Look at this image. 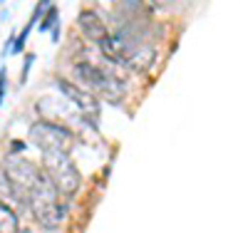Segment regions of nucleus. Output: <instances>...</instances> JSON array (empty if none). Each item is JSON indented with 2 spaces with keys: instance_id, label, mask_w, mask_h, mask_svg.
I'll return each mask as SVG.
<instances>
[{
  "instance_id": "obj_1",
  "label": "nucleus",
  "mask_w": 248,
  "mask_h": 233,
  "mask_svg": "<svg viewBox=\"0 0 248 233\" xmlns=\"http://www.w3.org/2000/svg\"><path fill=\"white\" fill-rule=\"evenodd\" d=\"M105 57H109L117 65L127 67V70H137V72H147L152 67V62L156 57V52L152 47H141V45H132V42L119 35V32H109L105 40L99 42Z\"/></svg>"
},
{
  "instance_id": "obj_2",
  "label": "nucleus",
  "mask_w": 248,
  "mask_h": 233,
  "mask_svg": "<svg viewBox=\"0 0 248 233\" xmlns=\"http://www.w3.org/2000/svg\"><path fill=\"white\" fill-rule=\"evenodd\" d=\"M28 206L32 211L35 221L45 228H57L62 223V218H65V206L60 201V191L55 188V184L50 181L47 174L40 179V184L30 191Z\"/></svg>"
},
{
  "instance_id": "obj_3",
  "label": "nucleus",
  "mask_w": 248,
  "mask_h": 233,
  "mask_svg": "<svg viewBox=\"0 0 248 233\" xmlns=\"http://www.w3.org/2000/svg\"><path fill=\"white\" fill-rule=\"evenodd\" d=\"M43 169L62 196H72L79 188V171L67 152H43Z\"/></svg>"
},
{
  "instance_id": "obj_4",
  "label": "nucleus",
  "mask_w": 248,
  "mask_h": 233,
  "mask_svg": "<svg viewBox=\"0 0 248 233\" xmlns=\"http://www.w3.org/2000/svg\"><path fill=\"white\" fill-rule=\"evenodd\" d=\"M3 169H5V179H8V184H10V188H13V194H15L20 201H25V203H28L30 191L40 184V179L45 176V171H40L32 161L17 156V154L5 156Z\"/></svg>"
},
{
  "instance_id": "obj_5",
  "label": "nucleus",
  "mask_w": 248,
  "mask_h": 233,
  "mask_svg": "<svg viewBox=\"0 0 248 233\" xmlns=\"http://www.w3.org/2000/svg\"><path fill=\"white\" fill-rule=\"evenodd\" d=\"M75 75L85 84H90L99 97H105V99H109L114 104H119L124 99V84H122V79L114 77V75H107L105 70L90 65V62H77V65H75Z\"/></svg>"
},
{
  "instance_id": "obj_6",
  "label": "nucleus",
  "mask_w": 248,
  "mask_h": 233,
  "mask_svg": "<svg viewBox=\"0 0 248 233\" xmlns=\"http://www.w3.org/2000/svg\"><path fill=\"white\" fill-rule=\"evenodd\" d=\"M30 139L43 152H67L72 146V134L50 122H37L30 126Z\"/></svg>"
},
{
  "instance_id": "obj_7",
  "label": "nucleus",
  "mask_w": 248,
  "mask_h": 233,
  "mask_svg": "<svg viewBox=\"0 0 248 233\" xmlns=\"http://www.w3.org/2000/svg\"><path fill=\"white\" fill-rule=\"evenodd\" d=\"M57 87H60V92L65 94L70 102L77 104L79 112L85 114V117H90V119H97L99 117V99H97V94L75 87V84L67 82V79H57Z\"/></svg>"
},
{
  "instance_id": "obj_8",
  "label": "nucleus",
  "mask_w": 248,
  "mask_h": 233,
  "mask_svg": "<svg viewBox=\"0 0 248 233\" xmlns=\"http://www.w3.org/2000/svg\"><path fill=\"white\" fill-rule=\"evenodd\" d=\"M77 23H79V30L85 32L90 40H94L97 45H99V42H102V40H105V37L109 35L107 25L102 23V17H99L97 13H92V10H82Z\"/></svg>"
},
{
  "instance_id": "obj_9",
  "label": "nucleus",
  "mask_w": 248,
  "mask_h": 233,
  "mask_svg": "<svg viewBox=\"0 0 248 233\" xmlns=\"http://www.w3.org/2000/svg\"><path fill=\"white\" fill-rule=\"evenodd\" d=\"M17 231H20V223H17L15 211L5 201H0V233H17Z\"/></svg>"
},
{
  "instance_id": "obj_10",
  "label": "nucleus",
  "mask_w": 248,
  "mask_h": 233,
  "mask_svg": "<svg viewBox=\"0 0 248 233\" xmlns=\"http://www.w3.org/2000/svg\"><path fill=\"white\" fill-rule=\"evenodd\" d=\"M55 20H57V8H50V10H47V17L43 20V23H40V30H47V28L55 23Z\"/></svg>"
},
{
  "instance_id": "obj_11",
  "label": "nucleus",
  "mask_w": 248,
  "mask_h": 233,
  "mask_svg": "<svg viewBox=\"0 0 248 233\" xmlns=\"http://www.w3.org/2000/svg\"><path fill=\"white\" fill-rule=\"evenodd\" d=\"M147 3H152V5H167L169 0H147Z\"/></svg>"
}]
</instances>
